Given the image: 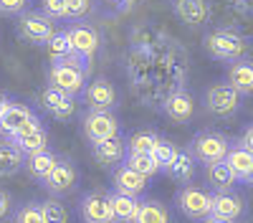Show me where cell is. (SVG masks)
<instances>
[{
  "instance_id": "cell-1",
  "label": "cell",
  "mask_w": 253,
  "mask_h": 223,
  "mask_svg": "<svg viewBox=\"0 0 253 223\" xmlns=\"http://www.w3.org/2000/svg\"><path fill=\"white\" fill-rule=\"evenodd\" d=\"M89 58H81L76 53H69L63 58L51 61V69H48V84L66 91L71 96H81L84 87H86V76H89Z\"/></svg>"
},
{
  "instance_id": "cell-2",
  "label": "cell",
  "mask_w": 253,
  "mask_h": 223,
  "mask_svg": "<svg viewBox=\"0 0 253 223\" xmlns=\"http://www.w3.org/2000/svg\"><path fill=\"white\" fill-rule=\"evenodd\" d=\"M228 150H230L228 134L215 132V130H200L187 145V152L193 155V160H198L205 168L218 162V160H225Z\"/></svg>"
},
{
  "instance_id": "cell-3",
  "label": "cell",
  "mask_w": 253,
  "mask_h": 223,
  "mask_svg": "<svg viewBox=\"0 0 253 223\" xmlns=\"http://www.w3.org/2000/svg\"><path fill=\"white\" fill-rule=\"evenodd\" d=\"M203 48L208 51V56H213L218 61H236L246 53V38L233 31V28H215V31H210L203 41Z\"/></svg>"
},
{
  "instance_id": "cell-4",
  "label": "cell",
  "mask_w": 253,
  "mask_h": 223,
  "mask_svg": "<svg viewBox=\"0 0 253 223\" xmlns=\"http://www.w3.org/2000/svg\"><path fill=\"white\" fill-rule=\"evenodd\" d=\"M15 33L20 41H26L31 46H46L48 38L56 33V20L41 10H23L15 23Z\"/></svg>"
},
{
  "instance_id": "cell-5",
  "label": "cell",
  "mask_w": 253,
  "mask_h": 223,
  "mask_svg": "<svg viewBox=\"0 0 253 223\" xmlns=\"http://www.w3.org/2000/svg\"><path fill=\"white\" fill-rule=\"evenodd\" d=\"M203 104L215 117H233L243 107V96L228 84V81H215L203 94Z\"/></svg>"
},
{
  "instance_id": "cell-6",
  "label": "cell",
  "mask_w": 253,
  "mask_h": 223,
  "mask_svg": "<svg viewBox=\"0 0 253 223\" xmlns=\"http://www.w3.org/2000/svg\"><path fill=\"white\" fill-rule=\"evenodd\" d=\"M81 132L89 142H99L122 134V125L114 112H86L81 117Z\"/></svg>"
},
{
  "instance_id": "cell-7",
  "label": "cell",
  "mask_w": 253,
  "mask_h": 223,
  "mask_svg": "<svg viewBox=\"0 0 253 223\" xmlns=\"http://www.w3.org/2000/svg\"><path fill=\"white\" fill-rule=\"evenodd\" d=\"M81 101L86 104V112H112L117 107V89L109 79H94L84 87Z\"/></svg>"
},
{
  "instance_id": "cell-8",
  "label": "cell",
  "mask_w": 253,
  "mask_h": 223,
  "mask_svg": "<svg viewBox=\"0 0 253 223\" xmlns=\"http://www.w3.org/2000/svg\"><path fill=\"white\" fill-rule=\"evenodd\" d=\"M175 203L182 216H187L190 221H203L205 216H210V193L198 188V185H185L177 190Z\"/></svg>"
},
{
  "instance_id": "cell-9",
  "label": "cell",
  "mask_w": 253,
  "mask_h": 223,
  "mask_svg": "<svg viewBox=\"0 0 253 223\" xmlns=\"http://www.w3.org/2000/svg\"><path fill=\"white\" fill-rule=\"evenodd\" d=\"M79 211H81V221L84 223H117L109 193H104V190L86 193L81 198V203H79Z\"/></svg>"
},
{
  "instance_id": "cell-10",
  "label": "cell",
  "mask_w": 253,
  "mask_h": 223,
  "mask_svg": "<svg viewBox=\"0 0 253 223\" xmlns=\"http://www.w3.org/2000/svg\"><path fill=\"white\" fill-rule=\"evenodd\" d=\"M79 182V173L74 168V162L66 160V157H58V162L53 165V170L46 175L43 180V188L51 193V195H69Z\"/></svg>"
},
{
  "instance_id": "cell-11",
  "label": "cell",
  "mask_w": 253,
  "mask_h": 223,
  "mask_svg": "<svg viewBox=\"0 0 253 223\" xmlns=\"http://www.w3.org/2000/svg\"><path fill=\"white\" fill-rule=\"evenodd\" d=\"M66 36H69V44H71V51L81 58H89L99 51V44H101V38L96 33L94 26L89 23H74L66 28Z\"/></svg>"
},
{
  "instance_id": "cell-12",
  "label": "cell",
  "mask_w": 253,
  "mask_h": 223,
  "mask_svg": "<svg viewBox=\"0 0 253 223\" xmlns=\"http://www.w3.org/2000/svg\"><path fill=\"white\" fill-rule=\"evenodd\" d=\"M38 101H41V107H43L51 117H56V119H71L76 114V96L61 91V89H56L51 84L41 91Z\"/></svg>"
},
{
  "instance_id": "cell-13",
  "label": "cell",
  "mask_w": 253,
  "mask_h": 223,
  "mask_svg": "<svg viewBox=\"0 0 253 223\" xmlns=\"http://www.w3.org/2000/svg\"><path fill=\"white\" fill-rule=\"evenodd\" d=\"M91 155L101 168H117L126 157V139L122 134H117V137H109V139L91 142Z\"/></svg>"
},
{
  "instance_id": "cell-14",
  "label": "cell",
  "mask_w": 253,
  "mask_h": 223,
  "mask_svg": "<svg viewBox=\"0 0 253 223\" xmlns=\"http://www.w3.org/2000/svg\"><path fill=\"white\" fill-rule=\"evenodd\" d=\"M38 114L26 107V104H10L5 107V112L0 114V137H13L15 132H20L26 125H31V122H36Z\"/></svg>"
},
{
  "instance_id": "cell-15",
  "label": "cell",
  "mask_w": 253,
  "mask_h": 223,
  "mask_svg": "<svg viewBox=\"0 0 253 223\" xmlns=\"http://www.w3.org/2000/svg\"><path fill=\"white\" fill-rule=\"evenodd\" d=\"M18 150L23 152V155H33V152H41V150H46L48 147V132L43 130V125H41V119L31 122V125H26L20 132H15L10 137Z\"/></svg>"
},
{
  "instance_id": "cell-16",
  "label": "cell",
  "mask_w": 253,
  "mask_h": 223,
  "mask_svg": "<svg viewBox=\"0 0 253 223\" xmlns=\"http://www.w3.org/2000/svg\"><path fill=\"white\" fill-rule=\"evenodd\" d=\"M172 10H175L180 23H185L190 28H200L203 23H208V18H210L208 0H175Z\"/></svg>"
},
{
  "instance_id": "cell-17",
  "label": "cell",
  "mask_w": 253,
  "mask_h": 223,
  "mask_svg": "<svg viewBox=\"0 0 253 223\" xmlns=\"http://www.w3.org/2000/svg\"><path fill=\"white\" fill-rule=\"evenodd\" d=\"M243 211H246L243 198L233 190L210 195V216H218V218H225V221H238L243 216Z\"/></svg>"
},
{
  "instance_id": "cell-18",
  "label": "cell",
  "mask_w": 253,
  "mask_h": 223,
  "mask_svg": "<svg viewBox=\"0 0 253 223\" xmlns=\"http://www.w3.org/2000/svg\"><path fill=\"white\" fill-rule=\"evenodd\" d=\"M112 182H114V190H117V193L139 195V193L147 190V185H150V178H144L142 173L132 170L126 162H122V165H117V170H114Z\"/></svg>"
},
{
  "instance_id": "cell-19",
  "label": "cell",
  "mask_w": 253,
  "mask_h": 223,
  "mask_svg": "<svg viewBox=\"0 0 253 223\" xmlns=\"http://www.w3.org/2000/svg\"><path fill=\"white\" fill-rule=\"evenodd\" d=\"M162 112L167 114V119H172L175 125H185V122H190L195 114V99L187 91H175L165 99Z\"/></svg>"
},
{
  "instance_id": "cell-20",
  "label": "cell",
  "mask_w": 253,
  "mask_h": 223,
  "mask_svg": "<svg viewBox=\"0 0 253 223\" xmlns=\"http://www.w3.org/2000/svg\"><path fill=\"white\" fill-rule=\"evenodd\" d=\"M228 84L233 87L241 96L253 94V61L251 58H236L228 66Z\"/></svg>"
},
{
  "instance_id": "cell-21",
  "label": "cell",
  "mask_w": 253,
  "mask_h": 223,
  "mask_svg": "<svg viewBox=\"0 0 253 223\" xmlns=\"http://www.w3.org/2000/svg\"><path fill=\"white\" fill-rule=\"evenodd\" d=\"M26 155L18 150L10 137H0V178H13L23 170Z\"/></svg>"
},
{
  "instance_id": "cell-22",
  "label": "cell",
  "mask_w": 253,
  "mask_h": 223,
  "mask_svg": "<svg viewBox=\"0 0 253 223\" xmlns=\"http://www.w3.org/2000/svg\"><path fill=\"white\" fill-rule=\"evenodd\" d=\"M225 162L230 165V170H233L236 180L238 182H246V185H253V152L243 150L241 145H230L228 155H225Z\"/></svg>"
},
{
  "instance_id": "cell-23",
  "label": "cell",
  "mask_w": 253,
  "mask_h": 223,
  "mask_svg": "<svg viewBox=\"0 0 253 223\" xmlns=\"http://www.w3.org/2000/svg\"><path fill=\"white\" fill-rule=\"evenodd\" d=\"M58 162V155L51 152L48 147L46 150H41V152H33V155H26V162H23V168L28 170V175L38 182H43L46 175L53 170V165Z\"/></svg>"
},
{
  "instance_id": "cell-24",
  "label": "cell",
  "mask_w": 253,
  "mask_h": 223,
  "mask_svg": "<svg viewBox=\"0 0 253 223\" xmlns=\"http://www.w3.org/2000/svg\"><path fill=\"white\" fill-rule=\"evenodd\" d=\"M208 182L215 188V193H225V190H233L238 185V180L230 170V165L225 160H218L213 165H208Z\"/></svg>"
},
{
  "instance_id": "cell-25",
  "label": "cell",
  "mask_w": 253,
  "mask_h": 223,
  "mask_svg": "<svg viewBox=\"0 0 253 223\" xmlns=\"http://www.w3.org/2000/svg\"><path fill=\"white\" fill-rule=\"evenodd\" d=\"M112 200V211H114V221L117 223H132L139 208V200L137 195H126V193H109Z\"/></svg>"
},
{
  "instance_id": "cell-26",
  "label": "cell",
  "mask_w": 253,
  "mask_h": 223,
  "mask_svg": "<svg viewBox=\"0 0 253 223\" xmlns=\"http://www.w3.org/2000/svg\"><path fill=\"white\" fill-rule=\"evenodd\" d=\"M165 173L170 175L172 180H177V182H190L193 175H195V160H193V155H190L187 150H177L172 162L165 168Z\"/></svg>"
},
{
  "instance_id": "cell-27",
  "label": "cell",
  "mask_w": 253,
  "mask_h": 223,
  "mask_svg": "<svg viewBox=\"0 0 253 223\" xmlns=\"http://www.w3.org/2000/svg\"><path fill=\"white\" fill-rule=\"evenodd\" d=\"M132 223H170V213L160 200H139V208Z\"/></svg>"
},
{
  "instance_id": "cell-28",
  "label": "cell",
  "mask_w": 253,
  "mask_h": 223,
  "mask_svg": "<svg viewBox=\"0 0 253 223\" xmlns=\"http://www.w3.org/2000/svg\"><path fill=\"white\" fill-rule=\"evenodd\" d=\"M124 162H126L132 170L142 173L144 178H155V175L162 173V168L157 165V160L152 157V152H126Z\"/></svg>"
},
{
  "instance_id": "cell-29",
  "label": "cell",
  "mask_w": 253,
  "mask_h": 223,
  "mask_svg": "<svg viewBox=\"0 0 253 223\" xmlns=\"http://www.w3.org/2000/svg\"><path fill=\"white\" fill-rule=\"evenodd\" d=\"M157 137L160 134H155L152 130H137L126 139V152H152Z\"/></svg>"
},
{
  "instance_id": "cell-30",
  "label": "cell",
  "mask_w": 253,
  "mask_h": 223,
  "mask_svg": "<svg viewBox=\"0 0 253 223\" xmlns=\"http://www.w3.org/2000/svg\"><path fill=\"white\" fill-rule=\"evenodd\" d=\"M10 223H46L43 213H41V203H36V200L20 203L10 216Z\"/></svg>"
},
{
  "instance_id": "cell-31",
  "label": "cell",
  "mask_w": 253,
  "mask_h": 223,
  "mask_svg": "<svg viewBox=\"0 0 253 223\" xmlns=\"http://www.w3.org/2000/svg\"><path fill=\"white\" fill-rule=\"evenodd\" d=\"M41 213H43L46 223H69V211L61 200L56 198H46L41 200Z\"/></svg>"
},
{
  "instance_id": "cell-32",
  "label": "cell",
  "mask_w": 253,
  "mask_h": 223,
  "mask_svg": "<svg viewBox=\"0 0 253 223\" xmlns=\"http://www.w3.org/2000/svg\"><path fill=\"white\" fill-rule=\"evenodd\" d=\"M175 152H177V145H175V142L165 139V137H157L155 147H152V157L157 160V165H160L162 170H165V168H167V165H170V162H172Z\"/></svg>"
},
{
  "instance_id": "cell-33",
  "label": "cell",
  "mask_w": 253,
  "mask_h": 223,
  "mask_svg": "<svg viewBox=\"0 0 253 223\" xmlns=\"http://www.w3.org/2000/svg\"><path fill=\"white\" fill-rule=\"evenodd\" d=\"M46 48H48L51 61H56V58H63V56L74 53V51H71V44H69V36H66V31H56V33L48 38Z\"/></svg>"
},
{
  "instance_id": "cell-34",
  "label": "cell",
  "mask_w": 253,
  "mask_h": 223,
  "mask_svg": "<svg viewBox=\"0 0 253 223\" xmlns=\"http://www.w3.org/2000/svg\"><path fill=\"white\" fill-rule=\"evenodd\" d=\"M89 10H91V0H66V13H63V18L81 20L89 15Z\"/></svg>"
},
{
  "instance_id": "cell-35",
  "label": "cell",
  "mask_w": 253,
  "mask_h": 223,
  "mask_svg": "<svg viewBox=\"0 0 253 223\" xmlns=\"http://www.w3.org/2000/svg\"><path fill=\"white\" fill-rule=\"evenodd\" d=\"M41 13H46L53 20H63V13H66V0H41Z\"/></svg>"
},
{
  "instance_id": "cell-36",
  "label": "cell",
  "mask_w": 253,
  "mask_h": 223,
  "mask_svg": "<svg viewBox=\"0 0 253 223\" xmlns=\"http://www.w3.org/2000/svg\"><path fill=\"white\" fill-rule=\"evenodd\" d=\"M28 8V0H0V15H20Z\"/></svg>"
},
{
  "instance_id": "cell-37",
  "label": "cell",
  "mask_w": 253,
  "mask_h": 223,
  "mask_svg": "<svg viewBox=\"0 0 253 223\" xmlns=\"http://www.w3.org/2000/svg\"><path fill=\"white\" fill-rule=\"evenodd\" d=\"M10 211H13V195L0 188V221H5L10 216Z\"/></svg>"
},
{
  "instance_id": "cell-38",
  "label": "cell",
  "mask_w": 253,
  "mask_h": 223,
  "mask_svg": "<svg viewBox=\"0 0 253 223\" xmlns=\"http://www.w3.org/2000/svg\"><path fill=\"white\" fill-rule=\"evenodd\" d=\"M107 3L112 5V13L119 15V13H126V10H132L137 0H107Z\"/></svg>"
},
{
  "instance_id": "cell-39",
  "label": "cell",
  "mask_w": 253,
  "mask_h": 223,
  "mask_svg": "<svg viewBox=\"0 0 253 223\" xmlns=\"http://www.w3.org/2000/svg\"><path fill=\"white\" fill-rule=\"evenodd\" d=\"M238 145H241L243 150L253 152V125H251L248 130H243V134H241V139H238Z\"/></svg>"
},
{
  "instance_id": "cell-40",
  "label": "cell",
  "mask_w": 253,
  "mask_h": 223,
  "mask_svg": "<svg viewBox=\"0 0 253 223\" xmlns=\"http://www.w3.org/2000/svg\"><path fill=\"white\" fill-rule=\"evenodd\" d=\"M200 223H236V221H225V218H218V216H205Z\"/></svg>"
},
{
  "instance_id": "cell-41",
  "label": "cell",
  "mask_w": 253,
  "mask_h": 223,
  "mask_svg": "<svg viewBox=\"0 0 253 223\" xmlns=\"http://www.w3.org/2000/svg\"><path fill=\"white\" fill-rule=\"evenodd\" d=\"M8 104H10V99H8L5 94H0V114L5 112V107H8Z\"/></svg>"
}]
</instances>
